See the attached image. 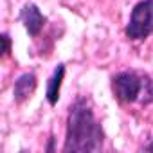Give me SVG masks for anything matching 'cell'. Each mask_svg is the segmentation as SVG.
I'll return each mask as SVG.
<instances>
[{
  "instance_id": "3957f363",
  "label": "cell",
  "mask_w": 153,
  "mask_h": 153,
  "mask_svg": "<svg viewBox=\"0 0 153 153\" xmlns=\"http://www.w3.org/2000/svg\"><path fill=\"white\" fill-rule=\"evenodd\" d=\"M153 34V0H140L130 13L124 36L130 42H140Z\"/></svg>"
},
{
  "instance_id": "52a82bcc",
  "label": "cell",
  "mask_w": 153,
  "mask_h": 153,
  "mask_svg": "<svg viewBox=\"0 0 153 153\" xmlns=\"http://www.w3.org/2000/svg\"><path fill=\"white\" fill-rule=\"evenodd\" d=\"M2 43H4V47H2V58H7L11 54V36H9V33H2Z\"/></svg>"
},
{
  "instance_id": "7a4b0ae2",
  "label": "cell",
  "mask_w": 153,
  "mask_h": 153,
  "mask_svg": "<svg viewBox=\"0 0 153 153\" xmlns=\"http://www.w3.org/2000/svg\"><path fill=\"white\" fill-rule=\"evenodd\" d=\"M146 72H137V70H123L112 76V94L121 105H131V103H142L146 83H148Z\"/></svg>"
},
{
  "instance_id": "ba28073f",
  "label": "cell",
  "mask_w": 153,
  "mask_h": 153,
  "mask_svg": "<svg viewBox=\"0 0 153 153\" xmlns=\"http://www.w3.org/2000/svg\"><path fill=\"white\" fill-rule=\"evenodd\" d=\"M45 151H54V135H51V137H49V144H47Z\"/></svg>"
},
{
  "instance_id": "8992f818",
  "label": "cell",
  "mask_w": 153,
  "mask_h": 153,
  "mask_svg": "<svg viewBox=\"0 0 153 153\" xmlns=\"http://www.w3.org/2000/svg\"><path fill=\"white\" fill-rule=\"evenodd\" d=\"M63 78H65V65L58 63L52 76L47 81V90H45V99L51 106L58 105L59 101V94H61V85H63Z\"/></svg>"
},
{
  "instance_id": "9c48e42d",
  "label": "cell",
  "mask_w": 153,
  "mask_h": 153,
  "mask_svg": "<svg viewBox=\"0 0 153 153\" xmlns=\"http://www.w3.org/2000/svg\"><path fill=\"white\" fill-rule=\"evenodd\" d=\"M142 149H144V151H153V137L149 139V144H148V146H142Z\"/></svg>"
},
{
  "instance_id": "6da1fadb",
  "label": "cell",
  "mask_w": 153,
  "mask_h": 153,
  "mask_svg": "<svg viewBox=\"0 0 153 153\" xmlns=\"http://www.w3.org/2000/svg\"><path fill=\"white\" fill-rule=\"evenodd\" d=\"M105 142V130L97 121L88 97H76L67 114L63 153L99 151Z\"/></svg>"
},
{
  "instance_id": "5b68a950",
  "label": "cell",
  "mask_w": 153,
  "mask_h": 153,
  "mask_svg": "<svg viewBox=\"0 0 153 153\" xmlns=\"http://www.w3.org/2000/svg\"><path fill=\"white\" fill-rule=\"evenodd\" d=\"M38 87V78L34 72H24L15 79L13 85V99L16 105H24L25 101H29L34 94Z\"/></svg>"
},
{
  "instance_id": "277c9868",
  "label": "cell",
  "mask_w": 153,
  "mask_h": 153,
  "mask_svg": "<svg viewBox=\"0 0 153 153\" xmlns=\"http://www.w3.org/2000/svg\"><path fill=\"white\" fill-rule=\"evenodd\" d=\"M18 20L24 24L27 34L33 36V38H36V36L43 31V27H45V24H47V16H45V15L40 11V7H38L36 4H33V2H27V4L22 6L20 15H18Z\"/></svg>"
}]
</instances>
